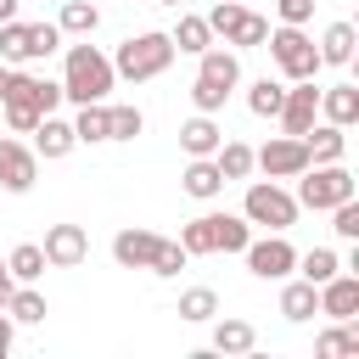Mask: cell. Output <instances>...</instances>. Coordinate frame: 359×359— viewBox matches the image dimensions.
Here are the masks:
<instances>
[{"label": "cell", "instance_id": "obj_14", "mask_svg": "<svg viewBox=\"0 0 359 359\" xmlns=\"http://www.w3.org/2000/svg\"><path fill=\"white\" fill-rule=\"evenodd\" d=\"M314 292H320V314H325V320H353V314H359V275H353V269H337V275L320 280Z\"/></svg>", "mask_w": 359, "mask_h": 359}, {"label": "cell", "instance_id": "obj_22", "mask_svg": "<svg viewBox=\"0 0 359 359\" xmlns=\"http://www.w3.org/2000/svg\"><path fill=\"white\" fill-rule=\"evenodd\" d=\"M180 191H185V196H196V202H213V196L224 191V180H219L213 157H191V163H185V174H180Z\"/></svg>", "mask_w": 359, "mask_h": 359}, {"label": "cell", "instance_id": "obj_18", "mask_svg": "<svg viewBox=\"0 0 359 359\" xmlns=\"http://www.w3.org/2000/svg\"><path fill=\"white\" fill-rule=\"evenodd\" d=\"M320 118L325 123H337V129H348V123H359V84H331V90H320Z\"/></svg>", "mask_w": 359, "mask_h": 359}, {"label": "cell", "instance_id": "obj_2", "mask_svg": "<svg viewBox=\"0 0 359 359\" xmlns=\"http://www.w3.org/2000/svg\"><path fill=\"white\" fill-rule=\"evenodd\" d=\"M56 101H62V84L11 67V84H6V101H0L6 129H11V135H34V123H39L45 112H56Z\"/></svg>", "mask_w": 359, "mask_h": 359}, {"label": "cell", "instance_id": "obj_29", "mask_svg": "<svg viewBox=\"0 0 359 359\" xmlns=\"http://www.w3.org/2000/svg\"><path fill=\"white\" fill-rule=\"evenodd\" d=\"M56 28H62V34L90 39V34L101 28V6H95V0H67V6H62V17H56Z\"/></svg>", "mask_w": 359, "mask_h": 359}, {"label": "cell", "instance_id": "obj_31", "mask_svg": "<svg viewBox=\"0 0 359 359\" xmlns=\"http://www.w3.org/2000/svg\"><path fill=\"white\" fill-rule=\"evenodd\" d=\"M213 168H219L224 185H230V180H247V174H252V146H241V140H219Z\"/></svg>", "mask_w": 359, "mask_h": 359}, {"label": "cell", "instance_id": "obj_6", "mask_svg": "<svg viewBox=\"0 0 359 359\" xmlns=\"http://www.w3.org/2000/svg\"><path fill=\"white\" fill-rule=\"evenodd\" d=\"M359 185H353V174L342 168V163H309L303 174H297V208H314V213H331L337 202H348Z\"/></svg>", "mask_w": 359, "mask_h": 359}, {"label": "cell", "instance_id": "obj_33", "mask_svg": "<svg viewBox=\"0 0 359 359\" xmlns=\"http://www.w3.org/2000/svg\"><path fill=\"white\" fill-rule=\"evenodd\" d=\"M140 129H146V112L135 101H118V107L107 101V140H135Z\"/></svg>", "mask_w": 359, "mask_h": 359}, {"label": "cell", "instance_id": "obj_4", "mask_svg": "<svg viewBox=\"0 0 359 359\" xmlns=\"http://www.w3.org/2000/svg\"><path fill=\"white\" fill-rule=\"evenodd\" d=\"M174 67V39L163 28H146V34H129L112 56V73L129 79V84H146V79H163Z\"/></svg>", "mask_w": 359, "mask_h": 359}, {"label": "cell", "instance_id": "obj_34", "mask_svg": "<svg viewBox=\"0 0 359 359\" xmlns=\"http://www.w3.org/2000/svg\"><path fill=\"white\" fill-rule=\"evenodd\" d=\"M337 269H342V252H331V247H309V252H297V269H292V275H303V280L320 286V280H331Z\"/></svg>", "mask_w": 359, "mask_h": 359}, {"label": "cell", "instance_id": "obj_37", "mask_svg": "<svg viewBox=\"0 0 359 359\" xmlns=\"http://www.w3.org/2000/svg\"><path fill=\"white\" fill-rule=\"evenodd\" d=\"M180 247H185L191 258H208V252H213V213H196L191 224H180Z\"/></svg>", "mask_w": 359, "mask_h": 359}, {"label": "cell", "instance_id": "obj_21", "mask_svg": "<svg viewBox=\"0 0 359 359\" xmlns=\"http://www.w3.org/2000/svg\"><path fill=\"white\" fill-rule=\"evenodd\" d=\"M258 348V331L236 314H213V353H252Z\"/></svg>", "mask_w": 359, "mask_h": 359}, {"label": "cell", "instance_id": "obj_30", "mask_svg": "<svg viewBox=\"0 0 359 359\" xmlns=\"http://www.w3.org/2000/svg\"><path fill=\"white\" fill-rule=\"evenodd\" d=\"M280 101H286V84H280V79H269V73H264V79H252V84H247V112H252V118H275V112H280Z\"/></svg>", "mask_w": 359, "mask_h": 359}, {"label": "cell", "instance_id": "obj_12", "mask_svg": "<svg viewBox=\"0 0 359 359\" xmlns=\"http://www.w3.org/2000/svg\"><path fill=\"white\" fill-rule=\"evenodd\" d=\"M314 118H320V84H314V79H292V84H286V101H280V112H275L280 135H303Z\"/></svg>", "mask_w": 359, "mask_h": 359}, {"label": "cell", "instance_id": "obj_13", "mask_svg": "<svg viewBox=\"0 0 359 359\" xmlns=\"http://www.w3.org/2000/svg\"><path fill=\"white\" fill-rule=\"evenodd\" d=\"M39 247H45V264H50V269H79V264L90 258V236H84V224H50Z\"/></svg>", "mask_w": 359, "mask_h": 359}, {"label": "cell", "instance_id": "obj_26", "mask_svg": "<svg viewBox=\"0 0 359 359\" xmlns=\"http://www.w3.org/2000/svg\"><path fill=\"white\" fill-rule=\"evenodd\" d=\"M168 39H174V50H185V56H202V50L213 45V28H208V17H196V11H180V28H174Z\"/></svg>", "mask_w": 359, "mask_h": 359}, {"label": "cell", "instance_id": "obj_44", "mask_svg": "<svg viewBox=\"0 0 359 359\" xmlns=\"http://www.w3.org/2000/svg\"><path fill=\"white\" fill-rule=\"evenodd\" d=\"M6 84H11V67L0 62V101H6Z\"/></svg>", "mask_w": 359, "mask_h": 359}, {"label": "cell", "instance_id": "obj_9", "mask_svg": "<svg viewBox=\"0 0 359 359\" xmlns=\"http://www.w3.org/2000/svg\"><path fill=\"white\" fill-rule=\"evenodd\" d=\"M241 258H247V269H252L258 280H286V275L297 269V247L286 241V230H269V236H252V241L241 247Z\"/></svg>", "mask_w": 359, "mask_h": 359}, {"label": "cell", "instance_id": "obj_7", "mask_svg": "<svg viewBox=\"0 0 359 359\" xmlns=\"http://www.w3.org/2000/svg\"><path fill=\"white\" fill-rule=\"evenodd\" d=\"M208 28L230 45V50H258L264 39H269V17H258V11H247L241 0H213V11H208Z\"/></svg>", "mask_w": 359, "mask_h": 359}, {"label": "cell", "instance_id": "obj_5", "mask_svg": "<svg viewBox=\"0 0 359 359\" xmlns=\"http://www.w3.org/2000/svg\"><path fill=\"white\" fill-rule=\"evenodd\" d=\"M241 219L258 224V230H292L297 224V196L280 180H252L247 196H241Z\"/></svg>", "mask_w": 359, "mask_h": 359}, {"label": "cell", "instance_id": "obj_15", "mask_svg": "<svg viewBox=\"0 0 359 359\" xmlns=\"http://www.w3.org/2000/svg\"><path fill=\"white\" fill-rule=\"evenodd\" d=\"M157 230H140V224H123L118 236H112V258H118V269H146L151 264V252H157Z\"/></svg>", "mask_w": 359, "mask_h": 359}, {"label": "cell", "instance_id": "obj_16", "mask_svg": "<svg viewBox=\"0 0 359 359\" xmlns=\"http://www.w3.org/2000/svg\"><path fill=\"white\" fill-rule=\"evenodd\" d=\"M73 146H79V135H73V123H67V118L45 112V118L34 123V151H39L45 163H62V157H67Z\"/></svg>", "mask_w": 359, "mask_h": 359}, {"label": "cell", "instance_id": "obj_46", "mask_svg": "<svg viewBox=\"0 0 359 359\" xmlns=\"http://www.w3.org/2000/svg\"><path fill=\"white\" fill-rule=\"evenodd\" d=\"M0 264H6V258H0Z\"/></svg>", "mask_w": 359, "mask_h": 359}, {"label": "cell", "instance_id": "obj_41", "mask_svg": "<svg viewBox=\"0 0 359 359\" xmlns=\"http://www.w3.org/2000/svg\"><path fill=\"white\" fill-rule=\"evenodd\" d=\"M11 342H17V320H11L6 309H0V359L11 353Z\"/></svg>", "mask_w": 359, "mask_h": 359}, {"label": "cell", "instance_id": "obj_27", "mask_svg": "<svg viewBox=\"0 0 359 359\" xmlns=\"http://www.w3.org/2000/svg\"><path fill=\"white\" fill-rule=\"evenodd\" d=\"M6 269H11V280L22 286V280H39L50 264H45V247H39V241H17V247L6 252Z\"/></svg>", "mask_w": 359, "mask_h": 359}, {"label": "cell", "instance_id": "obj_42", "mask_svg": "<svg viewBox=\"0 0 359 359\" xmlns=\"http://www.w3.org/2000/svg\"><path fill=\"white\" fill-rule=\"evenodd\" d=\"M11 292H17V280H11V269L0 264V309H6V297H11Z\"/></svg>", "mask_w": 359, "mask_h": 359}, {"label": "cell", "instance_id": "obj_25", "mask_svg": "<svg viewBox=\"0 0 359 359\" xmlns=\"http://www.w3.org/2000/svg\"><path fill=\"white\" fill-rule=\"evenodd\" d=\"M6 314L17 320V325H45V314H50V303H45V292H34V280H22L11 297H6Z\"/></svg>", "mask_w": 359, "mask_h": 359}, {"label": "cell", "instance_id": "obj_35", "mask_svg": "<svg viewBox=\"0 0 359 359\" xmlns=\"http://www.w3.org/2000/svg\"><path fill=\"white\" fill-rule=\"evenodd\" d=\"M73 135H79V146H101L107 140V101H84L73 118Z\"/></svg>", "mask_w": 359, "mask_h": 359}, {"label": "cell", "instance_id": "obj_40", "mask_svg": "<svg viewBox=\"0 0 359 359\" xmlns=\"http://www.w3.org/2000/svg\"><path fill=\"white\" fill-rule=\"evenodd\" d=\"M275 11H280V22H292V28H303V22L314 17V0H275Z\"/></svg>", "mask_w": 359, "mask_h": 359}, {"label": "cell", "instance_id": "obj_11", "mask_svg": "<svg viewBox=\"0 0 359 359\" xmlns=\"http://www.w3.org/2000/svg\"><path fill=\"white\" fill-rule=\"evenodd\" d=\"M252 168H264V180H297V174L309 168L303 135H275L264 151H252Z\"/></svg>", "mask_w": 359, "mask_h": 359}, {"label": "cell", "instance_id": "obj_17", "mask_svg": "<svg viewBox=\"0 0 359 359\" xmlns=\"http://www.w3.org/2000/svg\"><path fill=\"white\" fill-rule=\"evenodd\" d=\"M303 146H309V163H342V157H348V129L314 118V123L303 129Z\"/></svg>", "mask_w": 359, "mask_h": 359}, {"label": "cell", "instance_id": "obj_32", "mask_svg": "<svg viewBox=\"0 0 359 359\" xmlns=\"http://www.w3.org/2000/svg\"><path fill=\"white\" fill-rule=\"evenodd\" d=\"M252 241V224L241 213H213V252H241Z\"/></svg>", "mask_w": 359, "mask_h": 359}, {"label": "cell", "instance_id": "obj_8", "mask_svg": "<svg viewBox=\"0 0 359 359\" xmlns=\"http://www.w3.org/2000/svg\"><path fill=\"white\" fill-rule=\"evenodd\" d=\"M264 45H269V62L280 67V79H314L320 73V50H314V39L303 28L280 22V28H269Z\"/></svg>", "mask_w": 359, "mask_h": 359}, {"label": "cell", "instance_id": "obj_43", "mask_svg": "<svg viewBox=\"0 0 359 359\" xmlns=\"http://www.w3.org/2000/svg\"><path fill=\"white\" fill-rule=\"evenodd\" d=\"M17 17V0H0V22H11Z\"/></svg>", "mask_w": 359, "mask_h": 359}, {"label": "cell", "instance_id": "obj_28", "mask_svg": "<svg viewBox=\"0 0 359 359\" xmlns=\"http://www.w3.org/2000/svg\"><path fill=\"white\" fill-rule=\"evenodd\" d=\"M314 353H320V359H359V325H348V320H337L331 331H320V342H314Z\"/></svg>", "mask_w": 359, "mask_h": 359}, {"label": "cell", "instance_id": "obj_10", "mask_svg": "<svg viewBox=\"0 0 359 359\" xmlns=\"http://www.w3.org/2000/svg\"><path fill=\"white\" fill-rule=\"evenodd\" d=\"M34 180H39V151H34V146H22L17 135H0V191L28 196V191H34Z\"/></svg>", "mask_w": 359, "mask_h": 359}, {"label": "cell", "instance_id": "obj_20", "mask_svg": "<svg viewBox=\"0 0 359 359\" xmlns=\"http://www.w3.org/2000/svg\"><path fill=\"white\" fill-rule=\"evenodd\" d=\"M353 45H359V28L353 22H331L325 34H320V67H348L353 62Z\"/></svg>", "mask_w": 359, "mask_h": 359}, {"label": "cell", "instance_id": "obj_36", "mask_svg": "<svg viewBox=\"0 0 359 359\" xmlns=\"http://www.w3.org/2000/svg\"><path fill=\"white\" fill-rule=\"evenodd\" d=\"M213 314H219V292H213V286H191V292H180V320L208 325Z\"/></svg>", "mask_w": 359, "mask_h": 359}, {"label": "cell", "instance_id": "obj_45", "mask_svg": "<svg viewBox=\"0 0 359 359\" xmlns=\"http://www.w3.org/2000/svg\"><path fill=\"white\" fill-rule=\"evenodd\" d=\"M157 6H185V0H157Z\"/></svg>", "mask_w": 359, "mask_h": 359}, {"label": "cell", "instance_id": "obj_39", "mask_svg": "<svg viewBox=\"0 0 359 359\" xmlns=\"http://www.w3.org/2000/svg\"><path fill=\"white\" fill-rule=\"evenodd\" d=\"M331 230H337L342 241H359V196H348V202L331 208Z\"/></svg>", "mask_w": 359, "mask_h": 359}, {"label": "cell", "instance_id": "obj_3", "mask_svg": "<svg viewBox=\"0 0 359 359\" xmlns=\"http://www.w3.org/2000/svg\"><path fill=\"white\" fill-rule=\"evenodd\" d=\"M236 84H241V56H236V50H219V45H208V50L196 56L191 107H196V112H224V101L236 95Z\"/></svg>", "mask_w": 359, "mask_h": 359}, {"label": "cell", "instance_id": "obj_23", "mask_svg": "<svg viewBox=\"0 0 359 359\" xmlns=\"http://www.w3.org/2000/svg\"><path fill=\"white\" fill-rule=\"evenodd\" d=\"M280 314H286L292 325L314 320V314H320V292H314V280H303V275L286 280V286H280Z\"/></svg>", "mask_w": 359, "mask_h": 359}, {"label": "cell", "instance_id": "obj_24", "mask_svg": "<svg viewBox=\"0 0 359 359\" xmlns=\"http://www.w3.org/2000/svg\"><path fill=\"white\" fill-rule=\"evenodd\" d=\"M0 62H39V45H34V22H22V17L0 22Z\"/></svg>", "mask_w": 359, "mask_h": 359}, {"label": "cell", "instance_id": "obj_38", "mask_svg": "<svg viewBox=\"0 0 359 359\" xmlns=\"http://www.w3.org/2000/svg\"><path fill=\"white\" fill-rule=\"evenodd\" d=\"M185 264H191V252H185L180 241H157V252H151V264H146V269H151V275H163V280H174Z\"/></svg>", "mask_w": 359, "mask_h": 359}, {"label": "cell", "instance_id": "obj_19", "mask_svg": "<svg viewBox=\"0 0 359 359\" xmlns=\"http://www.w3.org/2000/svg\"><path fill=\"white\" fill-rule=\"evenodd\" d=\"M219 140H224V129L213 123V112H196V118L180 123V146H185V157H213Z\"/></svg>", "mask_w": 359, "mask_h": 359}, {"label": "cell", "instance_id": "obj_1", "mask_svg": "<svg viewBox=\"0 0 359 359\" xmlns=\"http://www.w3.org/2000/svg\"><path fill=\"white\" fill-rule=\"evenodd\" d=\"M112 84H118V73H112V56H107V50H95L90 39L67 45V62H62V101H73V107L107 101Z\"/></svg>", "mask_w": 359, "mask_h": 359}]
</instances>
